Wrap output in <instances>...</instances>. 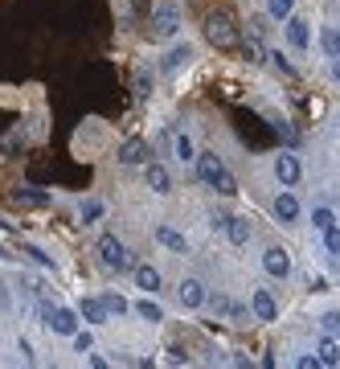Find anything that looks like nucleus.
<instances>
[{"instance_id":"nucleus-13","label":"nucleus","mask_w":340,"mask_h":369,"mask_svg":"<svg viewBox=\"0 0 340 369\" xmlns=\"http://www.w3.org/2000/svg\"><path fill=\"white\" fill-rule=\"evenodd\" d=\"M156 242L164 246V250H172V254H189V238H185V230H176V226H169V221L156 226Z\"/></svg>"},{"instance_id":"nucleus-18","label":"nucleus","mask_w":340,"mask_h":369,"mask_svg":"<svg viewBox=\"0 0 340 369\" xmlns=\"http://www.w3.org/2000/svg\"><path fill=\"white\" fill-rule=\"evenodd\" d=\"M131 312H136V316L144 320V324H164V308H160V304H156V295H140V299H136V304H131Z\"/></svg>"},{"instance_id":"nucleus-17","label":"nucleus","mask_w":340,"mask_h":369,"mask_svg":"<svg viewBox=\"0 0 340 369\" xmlns=\"http://www.w3.org/2000/svg\"><path fill=\"white\" fill-rule=\"evenodd\" d=\"M152 91H156V78H152V70H148V66H136V70H131V98H136V103H148V98H152Z\"/></svg>"},{"instance_id":"nucleus-34","label":"nucleus","mask_w":340,"mask_h":369,"mask_svg":"<svg viewBox=\"0 0 340 369\" xmlns=\"http://www.w3.org/2000/svg\"><path fill=\"white\" fill-rule=\"evenodd\" d=\"M25 140H29V136H25L21 127H17V131H13V136L4 140V144H8V152H21V148H25Z\"/></svg>"},{"instance_id":"nucleus-2","label":"nucleus","mask_w":340,"mask_h":369,"mask_svg":"<svg viewBox=\"0 0 340 369\" xmlns=\"http://www.w3.org/2000/svg\"><path fill=\"white\" fill-rule=\"evenodd\" d=\"M148 37L152 41H176L181 37V4L176 0L156 4V13L148 17Z\"/></svg>"},{"instance_id":"nucleus-36","label":"nucleus","mask_w":340,"mask_h":369,"mask_svg":"<svg viewBox=\"0 0 340 369\" xmlns=\"http://www.w3.org/2000/svg\"><path fill=\"white\" fill-rule=\"evenodd\" d=\"M86 361H91V365H95V369H107V365H111V361H107L103 353H95V349H91V357H86Z\"/></svg>"},{"instance_id":"nucleus-19","label":"nucleus","mask_w":340,"mask_h":369,"mask_svg":"<svg viewBox=\"0 0 340 369\" xmlns=\"http://www.w3.org/2000/svg\"><path fill=\"white\" fill-rule=\"evenodd\" d=\"M172 156H176L181 164H193V160H197V144H193V136H189L185 127H176V131H172Z\"/></svg>"},{"instance_id":"nucleus-16","label":"nucleus","mask_w":340,"mask_h":369,"mask_svg":"<svg viewBox=\"0 0 340 369\" xmlns=\"http://www.w3.org/2000/svg\"><path fill=\"white\" fill-rule=\"evenodd\" d=\"M107 218V201L103 197H82L78 201V226H98Z\"/></svg>"},{"instance_id":"nucleus-35","label":"nucleus","mask_w":340,"mask_h":369,"mask_svg":"<svg viewBox=\"0 0 340 369\" xmlns=\"http://www.w3.org/2000/svg\"><path fill=\"white\" fill-rule=\"evenodd\" d=\"M267 58H270V66H275V70H283V74H292V66H287V58H283V53H279V49H270Z\"/></svg>"},{"instance_id":"nucleus-27","label":"nucleus","mask_w":340,"mask_h":369,"mask_svg":"<svg viewBox=\"0 0 340 369\" xmlns=\"http://www.w3.org/2000/svg\"><path fill=\"white\" fill-rule=\"evenodd\" d=\"M242 58H246V62H250V66H259V62H267V53H263V46H259V37H254V33H250V37H246V41H242Z\"/></svg>"},{"instance_id":"nucleus-38","label":"nucleus","mask_w":340,"mask_h":369,"mask_svg":"<svg viewBox=\"0 0 340 369\" xmlns=\"http://www.w3.org/2000/svg\"><path fill=\"white\" fill-rule=\"evenodd\" d=\"M17 349H21L25 361H33V344H29V341H17Z\"/></svg>"},{"instance_id":"nucleus-1","label":"nucleus","mask_w":340,"mask_h":369,"mask_svg":"<svg viewBox=\"0 0 340 369\" xmlns=\"http://www.w3.org/2000/svg\"><path fill=\"white\" fill-rule=\"evenodd\" d=\"M193 169H197V176H201V181L214 189V193H221V197H234V193H238V181H234V172L225 169V160H221L214 148H209V152H197Z\"/></svg>"},{"instance_id":"nucleus-20","label":"nucleus","mask_w":340,"mask_h":369,"mask_svg":"<svg viewBox=\"0 0 340 369\" xmlns=\"http://www.w3.org/2000/svg\"><path fill=\"white\" fill-rule=\"evenodd\" d=\"M250 234H254V230H250V218H246V214H230V218H225V238L234 246H246Z\"/></svg>"},{"instance_id":"nucleus-4","label":"nucleus","mask_w":340,"mask_h":369,"mask_svg":"<svg viewBox=\"0 0 340 369\" xmlns=\"http://www.w3.org/2000/svg\"><path fill=\"white\" fill-rule=\"evenodd\" d=\"M95 254H98V267L103 271H115V275H123V271L136 267V259H131V250L123 246V238H115V234H103L95 242Z\"/></svg>"},{"instance_id":"nucleus-15","label":"nucleus","mask_w":340,"mask_h":369,"mask_svg":"<svg viewBox=\"0 0 340 369\" xmlns=\"http://www.w3.org/2000/svg\"><path fill=\"white\" fill-rule=\"evenodd\" d=\"M299 214H303V205H299V197H295L292 189H283V193L275 197V218L283 221V226H295Z\"/></svg>"},{"instance_id":"nucleus-24","label":"nucleus","mask_w":340,"mask_h":369,"mask_svg":"<svg viewBox=\"0 0 340 369\" xmlns=\"http://www.w3.org/2000/svg\"><path fill=\"white\" fill-rule=\"evenodd\" d=\"M103 308H107V316H131V304L115 292H103Z\"/></svg>"},{"instance_id":"nucleus-23","label":"nucleus","mask_w":340,"mask_h":369,"mask_svg":"<svg viewBox=\"0 0 340 369\" xmlns=\"http://www.w3.org/2000/svg\"><path fill=\"white\" fill-rule=\"evenodd\" d=\"M316 357H320V365H340V344H336V337H324V341L316 344Z\"/></svg>"},{"instance_id":"nucleus-39","label":"nucleus","mask_w":340,"mask_h":369,"mask_svg":"<svg viewBox=\"0 0 340 369\" xmlns=\"http://www.w3.org/2000/svg\"><path fill=\"white\" fill-rule=\"evenodd\" d=\"M332 74H336V82H340V58H332Z\"/></svg>"},{"instance_id":"nucleus-5","label":"nucleus","mask_w":340,"mask_h":369,"mask_svg":"<svg viewBox=\"0 0 340 369\" xmlns=\"http://www.w3.org/2000/svg\"><path fill=\"white\" fill-rule=\"evenodd\" d=\"M115 160H119L123 169H144L148 160H152V144H148L144 136H127L115 152Z\"/></svg>"},{"instance_id":"nucleus-21","label":"nucleus","mask_w":340,"mask_h":369,"mask_svg":"<svg viewBox=\"0 0 340 369\" xmlns=\"http://www.w3.org/2000/svg\"><path fill=\"white\" fill-rule=\"evenodd\" d=\"M287 41H292V49H299V53H303V49L312 46V29H308V21H299V17H287Z\"/></svg>"},{"instance_id":"nucleus-31","label":"nucleus","mask_w":340,"mask_h":369,"mask_svg":"<svg viewBox=\"0 0 340 369\" xmlns=\"http://www.w3.org/2000/svg\"><path fill=\"white\" fill-rule=\"evenodd\" d=\"M320 328H324V337H340V312H324Z\"/></svg>"},{"instance_id":"nucleus-22","label":"nucleus","mask_w":340,"mask_h":369,"mask_svg":"<svg viewBox=\"0 0 340 369\" xmlns=\"http://www.w3.org/2000/svg\"><path fill=\"white\" fill-rule=\"evenodd\" d=\"M78 316H86L91 324H107V308H103V295H82L78 299Z\"/></svg>"},{"instance_id":"nucleus-10","label":"nucleus","mask_w":340,"mask_h":369,"mask_svg":"<svg viewBox=\"0 0 340 369\" xmlns=\"http://www.w3.org/2000/svg\"><path fill=\"white\" fill-rule=\"evenodd\" d=\"M250 312H254V320H263V324L279 320V299H275V292H270V287H254V295H250Z\"/></svg>"},{"instance_id":"nucleus-28","label":"nucleus","mask_w":340,"mask_h":369,"mask_svg":"<svg viewBox=\"0 0 340 369\" xmlns=\"http://www.w3.org/2000/svg\"><path fill=\"white\" fill-rule=\"evenodd\" d=\"M295 8V0H267V17L270 21H287Z\"/></svg>"},{"instance_id":"nucleus-7","label":"nucleus","mask_w":340,"mask_h":369,"mask_svg":"<svg viewBox=\"0 0 340 369\" xmlns=\"http://www.w3.org/2000/svg\"><path fill=\"white\" fill-rule=\"evenodd\" d=\"M46 328L53 332V337H74V332L82 328V320H78V308H49Z\"/></svg>"},{"instance_id":"nucleus-25","label":"nucleus","mask_w":340,"mask_h":369,"mask_svg":"<svg viewBox=\"0 0 340 369\" xmlns=\"http://www.w3.org/2000/svg\"><path fill=\"white\" fill-rule=\"evenodd\" d=\"M320 46H324L328 58H340V29H336V25H328V29L320 33Z\"/></svg>"},{"instance_id":"nucleus-3","label":"nucleus","mask_w":340,"mask_h":369,"mask_svg":"<svg viewBox=\"0 0 340 369\" xmlns=\"http://www.w3.org/2000/svg\"><path fill=\"white\" fill-rule=\"evenodd\" d=\"M205 37H209V46H214V49H234L238 41H242L238 25H234V17H230L225 8L205 13Z\"/></svg>"},{"instance_id":"nucleus-11","label":"nucleus","mask_w":340,"mask_h":369,"mask_svg":"<svg viewBox=\"0 0 340 369\" xmlns=\"http://www.w3.org/2000/svg\"><path fill=\"white\" fill-rule=\"evenodd\" d=\"M263 271H267L270 279H287L292 275V254L283 246H267L263 250Z\"/></svg>"},{"instance_id":"nucleus-9","label":"nucleus","mask_w":340,"mask_h":369,"mask_svg":"<svg viewBox=\"0 0 340 369\" xmlns=\"http://www.w3.org/2000/svg\"><path fill=\"white\" fill-rule=\"evenodd\" d=\"M144 185H148L156 197H169V193H172V172H169V164H160V160H148V164H144Z\"/></svg>"},{"instance_id":"nucleus-32","label":"nucleus","mask_w":340,"mask_h":369,"mask_svg":"<svg viewBox=\"0 0 340 369\" xmlns=\"http://www.w3.org/2000/svg\"><path fill=\"white\" fill-rule=\"evenodd\" d=\"M25 254H29V259H33L37 267H53V254H46L41 246H25Z\"/></svg>"},{"instance_id":"nucleus-6","label":"nucleus","mask_w":340,"mask_h":369,"mask_svg":"<svg viewBox=\"0 0 340 369\" xmlns=\"http://www.w3.org/2000/svg\"><path fill=\"white\" fill-rule=\"evenodd\" d=\"M193 58H197L193 41H172V46L164 49V58H160V70H164V74H181V70H189V66H193Z\"/></svg>"},{"instance_id":"nucleus-30","label":"nucleus","mask_w":340,"mask_h":369,"mask_svg":"<svg viewBox=\"0 0 340 369\" xmlns=\"http://www.w3.org/2000/svg\"><path fill=\"white\" fill-rule=\"evenodd\" d=\"M70 344H74V353H91V349H95V337H91L86 328H78L70 337Z\"/></svg>"},{"instance_id":"nucleus-12","label":"nucleus","mask_w":340,"mask_h":369,"mask_svg":"<svg viewBox=\"0 0 340 369\" xmlns=\"http://www.w3.org/2000/svg\"><path fill=\"white\" fill-rule=\"evenodd\" d=\"M299 176H303L299 156H295V152H279V156H275V181L292 189V185H299Z\"/></svg>"},{"instance_id":"nucleus-26","label":"nucleus","mask_w":340,"mask_h":369,"mask_svg":"<svg viewBox=\"0 0 340 369\" xmlns=\"http://www.w3.org/2000/svg\"><path fill=\"white\" fill-rule=\"evenodd\" d=\"M17 201H21V205H33V209H46L53 197H49V193H37V189H17Z\"/></svg>"},{"instance_id":"nucleus-29","label":"nucleus","mask_w":340,"mask_h":369,"mask_svg":"<svg viewBox=\"0 0 340 369\" xmlns=\"http://www.w3.org/2000/svg\"><path fill=\"white\" fill-rule=\"evenodd\" d=\"M312 226H316L320 234H324V230H332V226H336V214L320 205V209H312Z\"/></svg>"},{"instance_id":"nucleus-14","label":"nucleus","mask_w":340,"mask_h":369,"mask_svg":"<svg viewBox=\"0 0 340 369\" xmlns=\"http://www.w3.org/2000/svg\"><path fill=\"white\" fill-rule=\"evenodd\" d=\"M131 275H136V287L148 292V295H156L160 287H164V275H160V267H152V263H136Z\"/></svg>"},{"instance_id":"nucleus-37","label":"nucleus","mask_w":340,"mask_h":369,"mask_svg":"<svg viewBox=\"0 0 340 369\" xmlns=\"http://www.w3.org/2000/svg\"><path fill=\"white\" fill-rule=\"evenodd\" d=\"M295 365H299V369H316V365H320V357H316V353H312V357H299Z\"/></svg>"},{"instance_id":"nucleus-8","label":"nucleus","mask_w":340,"mask_h":369,"mask_svg":"<svg viewBox=\"0 0 340 369\" xmlns=\"http://www.w3.org/2000/svg\"><path fill=\"white\" fill-rule=\"evenodd\" d=\"M176 304H181L185 312H197V308H205V304H209V292H205V283H201V279H181V287H176Z\"/></svg>"},{"instance_id":"nucleus-33","label":"nucleus","mask_w":340,"mask_h":369,"mask_svg":"<svg viewBox=\"0 0 340 369\" xmlns=\"http://www.w3.org/2000/svg\"><path fill=\"white\" fill-rule=\"evenodd\" d=\"M324 246H328V254H340V226L324 230Z\"/></svg>"}]
</instances>
